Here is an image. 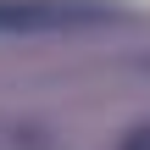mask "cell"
Segmentation results:
<instances>
[{"label": "cell", "instance_id": "obj_1", "mask_svg": "<svg viewBox=\"0 0 150 150\" xmlns=\"http://www.w3.org/2000/svg\"><path fill=\"white\" fill-rule=\"evenodd\" d=\"M122 11L106 0H0V33H61L89 22H117Z\"/></svg>", "mask_w": 150, "mask_h": 150}]
</instances>
